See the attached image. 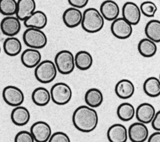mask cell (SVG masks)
<instances>
[{
    "label": "cell",
    "instance_id": "1",
    "mask_svg": "<svg viewBox=\"0 0 160 142\" xmlns=\"http://www.w3.org/2000/svg\"><path fill=\"white\" fill-rule=\"evenodd\" d=\"M97 111L88 105L78 107L73 112L72 121L74 126L83 133H90L94 130L98 124Z\"/></svg>",
    "mask_w": 160,
    "mask_h": 142
},
{
    "label": "cell",
    "instance_id": "2",
    "mask_svg": "<svg viewBox=\"0 0 160 142\" xmlns=\"http://www.w3.org/2000/svg\"><path fill=\"white\" fill-rule=\"evenodd\" d=\"M84 31L89 33H96L104 27V19L99 11L94 7H89L83 12L81 23Z\"/></svg>",
    "mask_w": 160,
    "mask_h": 142
},
{
    "label": "cell",
    "instance_id": "3",
    "mask_svg": "<svg viewBox=\"0 0 160 142\" xmlns=\"http://www.w3.org/2000/svg\"><path fill=\"white\" fill-rule=\"evenodd\" d=\"M22 39L26 45L38 50L44 47L48 42L46 34L41 29L35 28H27L23 33Z\"/></svg>",
    "mask_w": 160,
    "mask_h": 142
},
{
    "label": "cell",
    "instance_id": "4",
    "mask_svg": "<svg viewBox=\"0 0 160 142\" xmlns=\"http://www.w3.org/2000/svg\"><path fill=\"white\" fill-rule=\"evenodd\" d=\"M57 69L54 63L50 60H45L35 67L34 76L38 81L42 83L52 82L57 75Z\"/></svg>",
    "mask_w": 160,
    "mask_h": 142
},
{
    "label": "cell",
    "instance_id": "5",
    "mask_svg": "<svg viewBox=\"0 0 160 142\" xmlns=\"http://www.w3.org/2000/svg\"><path fill=\"white\" fill-rule=\"evenodd\" d=\"M54 63L57 70L63 75L72 73L75 68L74 56L68 50H62L58 52L54 57Z\"/></svg>",
    "mask_w": 160,
    "mask_h": 142
},
{
    "label": "cell",
    "instance_id": "6",
    "mask_svg": "<svg viewBox=\"0 0 160 142\" xmlns=\"http://www.w3.org/2000/svg\"><path fill=\"white\" fill-rule=\"evenodd\" d=\"M50 95L51 100L55 104L64 105L70 102L72 97V90L67 83L58 82L52 86Z\"/></svg>",
    "mask_w": 160,
    "mask_h": 142
},
{
    "label": "cell",
    "instance_id": "7",
    "mask_svg": "<svg viewBox=\"0 0 160 142\" xmlns=\"http://www.w3.org/2000/svg\"><path fill=\"white\" fill-rule=\"evenodd\" d=\"M2 96L6 103L13 107L20 106L24 100V95L22 91L13 85L5 87L2 90Z\"/></svg>",
    "mask_w": 160,
    "mask_h": 142
},
{
    "label": "cell",
    "instance_id": "8",
    "mask_svg": "<svg viewBox=\"0 0 160 142\" xmlns=\"http://www.w3.org/2000/svg\"><path fill=\"white\" fill-rule=\"evenodd\" d=\"M112 35L119 39H126L132 33V25L123 17H118L112 21L111 25Z\"/></svg>",
    "mask_w": 160,
    "mask_h": 142
},
{
    "label": "cell",
    "instance_id": "9",
    "mask_svg": "<svg viewBox=\"0 0 160 142\" xmlns=\"http://www.w3.org/2000/svg\"><path fill=\"white\" fill-rule=\"evenodd\" d=\"M51 132L50 125L43 121L34 123L30 128V133L36 142H48L52 135Z\"/></svg>",
    "mask_w": 160,
    "mask_h": 142
},
{
    "label": "cell",
    "instance_id": "10",
    "mask_svg": "<svg viewBox=\"0 0 160 142\" xmlns=\"http://www.w3.org/2000/svg\"><path fill=\"white\" fill-rule=\"evenodd\" d=\"M21 21L14 16H6L0 23L1 32L5 36L8 37H14L17 35L21 28Z\"/></svg>",
    "mask_w": 160,
    "mask_h": 142
},
{
    "label": "cell",
    "instance_id": "11",
    "mask_svg": "<svg viewBox=\"0 0 160 142\" xmlns=\"http://www.w3.org/2000/svg\"><path fill=\"white\" fill-rule=\"evenodd\" d=\"M122 17L132 26L137 25L141 17V12L139 7L134 2L128 1L125 2L122 7Z\"/></svg>",
    "mask_w": 160,
    "mask_h": 142
},
{
    "label": "cell",
    "instance_id": "12",
    "mask_svg": "<svg viewBox=\"0 0 160 142\" xmlns=\"http://www.w3.org/2000/svg\"><path fill=\"white\" fill-rule=\"evenodd\" d=\"M128 136L131 142H144L149 136V130L145 124L136 122L129 126Z\"/></svg>",
    "mask_w": 160,
    "mask_h": 142
},
{
    "label": "cell",
    "instance_id": "13",
    "mask_svg": "<svg viewBox=\"0 0 160 142\" xmlns=\"http://www.w3.org/2000/svg\"><path fill=\"white\" fill-rule=\"evenodd\" d=\"M82 13L79 9L71 7L66 9L62 14V21L66 26L74 28L81 23Z\"/></svg>",
    "mask_w": 160,
    "mask_h": 142
},
{
    "label": "cell",
    "instance_id": "14",
    "mask_svg": "<svg viewBox=\"0 0 160 142\" xmlns=\"http://www.w3.org/2000/svg\"><path fill=\"white\" fill-rule=\"evenodd\" d=\"M107 138L109 142H126L128 138V130L123 125L115 123L108 128Z\"/></svg>",
    "mask_w": 160,
    "mask_h": 142
},
{
    "label": "cell",
    "instance_id": "15",
    "mask_svg": "<svg viewBox=\"0 0 160 142\" xmlns=\"http://www.w3.org/2000/svg\"><path fill=\"white\" fill-rule=\"evenodd\" d=\"M156 113L155 108L149 103H142L135 110V116L139 122L144 124L151 123Z\"/></svg>",
    "mask_w": 160,
    "mask_h": 142
},
{
    "label": "cell",
    "instance_id": "16",
    "mask_svg": "<svg viewBox=\"0 0 160 142\" xmlns=\"http://www.w3.org/2000/svg\"><path fill=\"white\" fill-rule=\"evenodd\" d=\"M24 25L27 28L42 29L48 23L46 14L41 11H35L24 21Z\"/></svg>",
    "mask_w": 160,
    "mask_h": 142
},
{
    "label": "cell",
    "instance_id": "17",
    "mask_svg": "<svg viewBox=\"0 0 160 142\" xmlns=\"http://www.w3.org/2000/svg\"><path fill=\"white\" fill-rule=\"evenodd\" d=\"M99 12L104 19L112 21L118 17L120 9L119 5L115 1L106 0L101 3Z\"/></svg>",
    "mask_w": 160,
    "mask_h": 142
},
{
    "label": "cell",
    "instance_id": "18",
    "mask_svg": "<svg viewBox=\"0 0 160 142\" xmlns=\"http://www.w3.org/2000/svg\"><path fill=\"white\" fill-rule=\"evenodd\" d=\"M21 61L27 68L36 67L41 61V54L38 49L29 48L22 52Z\"/></svg>",
    "mask_w": 160,
    "mask_h": 142
},
{
    "label": "cell",
    "instance_id": "19",
    "mask_svg": "<svg viewBox=\"0 0 160 142\" xmlns=\"http://www.w3.org/2000/svg\"><path fill=\"white\" fill-rule=\"evenodd\" d=\"M36 7L35 0H18L16 16L24 21L36 11Z\"/></svg>",
    "mask_w": 160,
    "mask_h": 142
},
{
    "label": "cell",
    "instance_id": "20",
    "mask_svg": "<svg viewBox=\"0 0 160 142\" xmlns=\"http://www.w3.org/2000/svg\"><path fill=\"white\" fill-rule=\"evenodd\" d=\"M114 91L116 95L121 99H128L134 93L135 87L133 83L128 79H122L117 82Z\"/></svg>",
    "mask_w": 160,
    "mask_h": 142
},
{
    "label": "cell",
    "instance_id": "21",
    "mask_svg": "<svg viewBox=\"0 0 160 142\" xmlns=\"http://www.w3.org/2000/svg\"><path fill=\"white\" fill-rule=\"evenodd\" d=\"M30 112L24 107L18 106L14 107L11 113L12 122L16 126H24L30 120Z\"/></svg>",
    "mask_w": 160,
    "mask_h": 142
},
{
    "label": "cell",
    "instance_id": "22",
    "mask_svg": "<svg viewBox=\"0 0 160 142\" xmlns=\"http://www.w3.org/2000/svg\"><path fill=\"white\" fill-rule=\"evenodd\" d=\"M3 50L9 56H16L21 52L22 44L18 38L14 36L8 37L3 42Z\"/></svg>",
    "mask_w": 160,
    "mask_h": 142
},
{
    "label": "cell",
    "instance_id": "23",
    "mask_svg": "<svg viewBox=\"0 0 160 142\" xmlns=\"http://www.w3.org/2000/svg\"><path fill=\"white\" fill-rule=\"evenodd\" d=\"M84 100L87 105L92 108L99 107L103 102V94L97 88L88 89L84 95Z\"/></svg>",
    "mask_w": 160,
    "mask_h": 142
},
{
    "label": "cell",
    "instance_id": "24",
    "mask_svg": "<svg viewBox=\"0 0 160 142\" xmlns=\"http://www.w3.org/2000/svg\"><path fill=\"white\" fill-rule=\"evenodd\" d=\"M31 98L33 103L37 106H46L51 100L50 92L44 87H37L32 91Z\"/></svg>",
    "mask_w": 160,
    "mask_h": 142
},
{
    "label": "cell",
    "instance_id": "25",
    "mask_svg": "<svg viewBox=\"0 0 160 142\" xmlns=\"http://www.w3.org/2000/svg\"><path fill=\"white\" fill-rule=\"evenodd\" d=\"M75 67L81 70H86L90 69L93 63L91 54L86 50L78 52L74 56Z\"/></svg>",
    "mask_w": 160,
    "mask_h": 142
},
{
    "label": "cell",
    "instance_id": "26",
    "mask_svg": "<svg viewBox=\"0 0 160 142\" xmlns=\"http://www.w3.org/2000/svg\"><path fill=\"white\" fill-rule=\"evenodd\" d=\"M156 43L148 38L142 39L138 43V50L139 53L144 57H151L157 52Z\"/></svg>",
    "mask_w": 160,
    "mask_h": 142
},
{
    "label": "cell",
    "instance_id": "27",
    "mask_svg": "<svg viewBox=\"0 0 160 142\" xmlns=\"http://www.w3.org/2000/svg\"><path fill=\"white\" fill-rule=\"evenodd\" d=\"M144 93L150 97H158L160 95V81L155 77H148L143 83Z\"/></svg>",
    "mask_w": 160,
    "mask_h": 142
},
{
    "label": "cell",
    "instance_id": "28",
    "mask_svg": "<svg viewBox=\"0 0 160 142\" xmlns=\"http://www.w3.org/2000/svg\"><path fill=\"white\" fill-rule=\"evenodd\" d=\"M144 32L147 38L156 43L160 42V21L157 19L150 20L146 24Z\"/></svg>",
    "mask_w": 160,
    "mask_h": 142
},
{
    "label": "cell",
    "instance_id": "29",
    "mask_svg": "<svg viewBox=\"0 0 160 142\" xmlns=\"http://www.w3.org/2000/svg\"><path fill=\"white\" fill-rule=\"evenodd\" d=\"M116 113L121 120L129 121L135 116V108L134 106L129 103H122L118 107Z\"/></svg>",
    "mask_w": 160,
    "mask_h": 142
},
{
    "label": "cell",
    "instance_id": "30",
    "mask_svg": "<svg viewBox=\"0 0 160 142\" xmlns=\"http://www.w3.org/2000/svg\"><path fill=\"white\" fill-rule=\"evenodd\" d=\"M17 1L16 0H0V12L6 16L16 14Z\"/></svg>",
    "mask_w": 160,
    "mask_h": 142
},
{
    "label": "cell",
    "instance_id": "31",
    "mask_svg": "<svg viewBox=\"0 0 160 142\" xmlns=\"http://www.w3.org/2000/svg\"><path fill=\"white\" fill-rule=\"evenodd\" d=\"M139 9L141 14L148 17H154L158 10V7L155 3L150 1L142 2L140 5Z\"/></svg>",
    "mask_w": 160,
    "mask_h": 142
},
{
    "label": "cell",
    "instance_id": "32",
    "mask_svg": "<svg viewBox=\"0 0 160 142\" xmlns=\"http://www.w3.org/2000/svg\"><path fill=\"white\" fill-rule=\"evenodd\" d=\"M30 131L22 130L19 131L14 137V142H34Z\"/></svg>",
    "mask_w": 160,
    "mask_h": 142
},
{
    "label": "cell",
    "instance_id": "33",
    "mask_svg": "<svg viewBox=\"0 0 160 142\" xmlns=\"http://www.w3.org/2000/svg\"><path fill=\"white\" fill-rule=\"evenodd\" d=\"M48 142H71L69 136L62 131H56L52 134Z\"/></svg>",
    "mask_w": 160,
    "mask_h": 142
},
{
    "label": "cell",
    "instance_id": "34",
    "mask_svg": "<svg viewBox=\"0 0 160 142\" xmlns=\"http://www.w3.org/2000/svg\"><path fill=\"white\" fill-rule=\"evenodd\" d=\"M152 128L156 131H160V111L156 112L152 121H151Z\"/></svg>",
    "mask_w": 160,
    "mask_h": 142
},
{
    "label": "cell",
    "instance_id": "35",
    "mask_svg": "<svg viewBox=\"0 0 160 142\" xmlns=\"http://www.w3.org/2000/svg\"><path fill=\"white\" fill-rule=\"evenodd\" d=\"M68 1L72 7L81 9L84 7L88 4L89 0H68Z\"/></svg>",
    "mask_w": 160,
    "mask_h": 142
},
{
    "label": "cell",
    "instance_id": "36",
    "mask_svg": "<svg viewBox=\"0 0 160 142\" xmlns=\"http://www.w3.org/2000/svg\"><path fill=\"white\" fill-rule=\"evenodd\" d=\"M148 142H160V132L156 131L148 138Z\"/></svg>",
    "mask_w": 160,
    "mask_h": 142
},
{
    "label": "cell",
    "instance_id": "37",
    "mask_svg": "<svg viewBox=\"0 0 160 142\" xmlns=\"http://www.w3.org/2000/svg\"><path fill=\"white\" fill-rule=\"evenodd\" d=\"M1 45H0V53H1Z\"/></svg>",
    "mask_w": 160,
    "mask_h": 142
}]
</instances>
